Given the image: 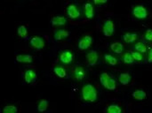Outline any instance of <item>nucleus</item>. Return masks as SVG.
<instances>
[{
    "instance_id": "f257e3e1",
    "label": "nucleus",
    "mask_w": 152,
    "mask_h": 113,
    "mask_svg": "<svg viewBox=\"0 0 152 113\" xmlns=\"http://www.w3.org/2000/svg\"><path fill=\"white\" fill-rule=\"evenodd\" d=\"M81 95L83 100L90 103H94L97 100V89L92 84H86L82 87Z\"/></svg>"
},
{
    "instance_id": "f03ea898",
    "label": "nucleus",
    "mask_w": 152,
    "mask_h": 113,
    "mask_svg": "<svg viewBox=\"0 0 152 113\" xmlns=\"http://www.w3.org/2000/svg\"><path fill=\"white\" fill-rule=\"evenodd\" d=\"M132 12H133V15L139 19H144L148 16L147 9L142 4H138V5L134 6Z\"/></svg>"
},
{
    "instance_id": "7ed1b4c3",
    "label": "nucleus",
    "mask_w": 152,
    "mask_h": 113,
    "mask_svg": "<svg viewBox=\"0 0 152 113\" xmlns=\"http://www.w3.org/2000/svg\"><path fill=\"white\" fill-rule=\"evenodd\" d=\"M114 31H115V25H114L113 21L111 19L105 20L103 23V27H102L103 35L106 37H110L114 34Z\"/></svg>"
},
{
    "instance_id": "20e7f679",
    "label": "nucleus",
    "mask_w": 152,
    "mask_h": 113,
    "mask_svg": "<svg viewBox=\"0 0 152 113\" xmlns=\"http://www.w3.org/2000/svg\"><path fill=\"white\" fill-rule=\"evenodd\" d=\"M29 45L37 50H40L45 47V41L42 37L40 36H33L29 39Z\"/></svg>"
},
{
    "instance_id": "39448f33",
    "label": "nucleus",
    "mask_w": 152,
    "mask_h": 113,
    "mask_svg": "<svg viewBox=\"0 0 152 113\" xmlns=\"http://www.w3.org/2000/svg\"><path fill=\"white\" fill-rule=\"evenodd\" d=\"M93 43V37L90 35H85L78 41V48L82 50H87Z\"/></svg>"
},
{
    "instance_id": "423d86ee",
    "label": "nucleus",
    "mask_w": 152,
    "mask_h": 113,
    "mask_svg": "<svg viewBox=\"0 0 152 113\" xmlns=\"http://www.w3.org/2000/svg\"><path fill=\"white\" fill-rule=\"evenodd\" d=\"M98 59H99V57H98V53L96 50H91L86 54V62L90 66L95 65L98 62Z\"/></svg>"
},
{
    "instance_id": "0eeeda50",
    "label": "nucleus",
    "mask_w": 152,
    "mask_h": 113,
    "mask_svg": "<svg viewBox=\"0 0 152 113\" xmlns=\"http://www.w3.org/2000/svg\"><path fill=\"white\" fill-rule=\"evenodd\" d=\"M67 14H68V17L69 18L75 19L79 18V16H80V11H79V9L77 8V5H75V4H69L67 7Z\"/></svg>"
},
{
    "instance_id": "6e6552de",
    "label": "nucleus",
    "mask_w": 152,
    "mask_h": 113,
    "mask_svg": "<svg viewBox=\"0 0 152 113\" xmlns=\"http://www.w3.org/2000/svg\"><path fill=\"white\" fill-rule=\"evenodd\" d=\"M60 61L64 65H69L73 61V54L69 50H64L60 55Z\"/></svg>"
},
{
    "instance_id": "1a4fd4ad",
    "label": "nucleus",
    "mask_w": 152,
    "mask_h": 113,
    "mask_svg": "<svg viewBox=\"0 0 152 113\" xmlns=\"http://www.w3.org/2000/svg\"><path fill=\"white\" fill-rule=\"evenodd\" d=\"M37 73H36L34 70H32V69L27 70V71L25 72V73H24V81H25V82L28 83V84L33 83V82L37 80Z\"/></svg>"
},
{
    "instance_id": "9d476101",
    "label": "nucleus",
    "mask_w": 152,
    "mask_h": 113,
    "mask_svg": "<svg viewBox=\"0 0 152 113\" xmlns=\"http://www.w3.org/2000/svg\"><path fill=\"white\" fill-rule=\"evenodd\" d=\"M86 75V70L82 66H76L75 69L73 70V77L77 81H82L85 79Z\"/></svg>"
},
{
    "instance_id": "9b49d317",
    "label": "nucleus",
    "mask_w": 152,
    "mask_h": 113,
    "mask_svg": "<svg viewBox=\"0 0 152 113\" xmlns=\"http://www.w3.org/2000/svg\"><path fill=\"white\" fill-rule=\"evenodd\" d=\"M67 24V19L64 16H54L51 19V25L53 27H61Z\"/></svg>"
},
{
    "instance_id": "f8f14e48",
    "label": "nucleus",
    "mask_w": 152,
    "mask_h": 113,
    "mask_svg": "<svg viewBox=\"0 0 152 113\" xmlns=\"http://www.w3.org/2000/svg\"><path fill=\"white\" fill-rule=\"evenodd\" d=\"M69 34L70 33L65 29H57L53 34V37H54L55 41H61V40L69 37Z\"/></svg>"
},
{
    "instance_id": "ddd939ff",
    "label": "nucleus",
    "mask_w": 152,
    "mask_h": 113,
    "mask_svg": "<svg viewBox=\"0 0 152 113\" xmlns=\"http://www.w3.org/2000/svg\"><path fill=\"white\" fill-rule=\"evenodd\" d=\"M15 60L19 63L30 64L33 62V57L29 54H19L16 56Z\"/></svg>"
},
{
    "instance_id": "4468645a",
    "label": "nucleus",
    "mask_w": 152,
    "mask_h": 113,
    "mask_svg": "<svg viewBox=\"0 0 152 113\" xmlns=\"http://www.w3.org/2000/svg\"><path fill=\"white\" fill-rule=\"evenodd\" d=\"M118 81H119V82L122 85L126 86V85H128L131 82L132 77H131V75H130L129 73H122L118 76Z\"/></svg>"
},
{
    "instance_id": "2eb2a0df",
    "label": "nucleus",
    "mask_w": 152,
    "mask_h": 113,
    "mask_svg": "<svg viewBox=\"0 0 152 113\" xmlns=\"http://www.w3.org/2000/svg\"><path fill=\"white\" fill-rule=\"evenodd\" d=\"M85 15L87 19H93L94 16V5L91 3H86L85 4Z\"/></svg>"
},
{
    "instance_id": "dca6fc26",
    "label": "nucleus",
    "mask_w": 152,
    "mask_h": 113,
    "mask_svg": "<svg viewBox=\"0 0 152 113\" xmlns=\"http://www.w3.org/2000/svg\"><path fill=\"white\" fill-rule=\"evenodd\" d=\"M137 34L136 33H126L123 35L122 38L123 40L126 42V43H132V42H134L136 40H137Z\"/></svg>"
},
{
    "instance_id": "f3484780",
    "label": "nucleus",
    "mask_w": 152,
    "mask_h": 113,
    "mask_svg": "<svg viewBox=\"0 0 152 113\" xmlns=\"http://www.w3.org/2000/svg\"><path fill=\"white\" fill-rule=\"evenodd\" d=\"M110 49L116 54H121L123 52V50H124V46H123V44L121 42H115L110 44Z\"/></svg>"
},
{
    "instance_id": "a211bd4d",
    "label": "nucleus",
    "mask_w": 152,
    "mask_h": 113,
    "mask_svg": "<svg viewBox=\"0 0 152 113\" xmlns=\"http://www.w3.org/2000/svg\"><path fill=\"white\" fill-rule=\"evenodd\" d=\"M133 97L136 100H139V101H142L144 100L146 97H147V94L144 90L142 89H138V90H135L133 92L132 94Z\"/></svg>"
},
{
    "instance_id": "6ab92c4d",
    "label": "nucleus",
    "mask_w": 152,
    "mask_h": 113,
    "mask_svg": "<svg viewBox=\"0 0 152 113\" xmlns=\"http://www.w3.org/2000/svg\"><path fill=\"white\" fill-rule=\"evenodd\" d=\"M53 73L59 77V78H61V79H64L67 77V72L66 70L62 67V66H55L53 68Z\"/></svg>"
},
{
    "instance_id": "aec40b11",
    "label": "nucleus",
    "mask_w": 152,
    "mask_h": 113,
    "mask_svg": "<svg viewBox=\"0 0 152 113\" xmlns=\"http://www.w3.org/2000/svg\"><path fill=\"white\" fill-rule=\"evenodd\" d=\"M104 59H105L106 63L109 64L110 65H117L118 64V60L115 57H113L110 54H105Z\"/></svg>"
},
{
    "instance_id": "412c9836",
    "label": "nucleus",
    "mask_w": 152,
    "mask_h": 113,
    "mask_svg": "<svg viewBox=\"0 0 152 113\" xmlns=\"http://www.w3.org/2000/svg\"><path fill=\"white\" fill-rule=\"evenodd\" d=\"M48 105H49L48 101L45 100V99H43V100H41V101L39 102V104H38V105H37V111H38L39 112H45V111L47 110Z\"/></svg>"
},
{
    "instance_id": "4be33fe9",
    "label": "nucleus",
    "mask_w": 152,
    "mask_h": 113,
    "mask_svg": "<svg viewBox=\"0 0 152 113\" xmlns=\"http://www.w3.org/2000/svg\"><path fill=\"white\" fill-rule=\"evenodd\" d=\"M123 61H124V63L126 64V65H132V64L134 63L135 60L134 59V58H133L131 52H126V53L124 54V56H123Z\"/></svg>"
},
{
    "instance_id": "5701e85b",
    "label": "nucleus",
    "mask_w": 152,
    "mask_h": 113,
    "mask_svg": "<svg viewBox=\"0 0 152 113\" xmlns=\"http://www.w3.org/2000/svg\"><path fill=\"white\" fill-rule=\"evenodd\" d=\"M134 49L136 50V51H139L141 53H145L147 51V47L146 45L143 43V42H138L134 44Z\"/></svg>"
},
{
    "instance_id": "b1692460",
    "label": "nucleus",
    "mask_w": 152,
    "mask_h": 113,
    "mask_svg": "<svg viewBox=\"0 0 152 113\" xmlns=\"http://www.w3.org/2000/svg\"><path fill=\"white\" fill-rule=\"evenodd\" d=\"M108 112L109 113H121L122 112V109L120 108L119 105L118 104H110L108 107Z\"/></svg>"
},
{
    "instance_id": "393cba45",
    "label": "nucleus",
    "mask_w": 152,
    "mask_h": 113,
    "mask_svg": "<svg viewBox=\"0 0 152 113\" xmlns=\"http://www.w3.org/2000/svg\"><path fill=\"white\" fill-rule=\"evenodd\" d=\"M17 34L20 37H26L27 35H28V30H27V27L24 26V25H21L18 27L17 29Z\"/></svg>"
},
{
    "instance_id": "a878e982",
    "label": "nucleus",
    "mask_w": 152,
    "mask_h": 113,
    "mask_svg": "<svg viewBox=\"0 0 152 113\" xmlns=\"http://www.w3.org/2000/svg\"><path fill=\"white\" fill-rule=\"evenodd\" d=\"M110 78V75H109L107 73H102L101 74V76H100V81H101L102 85L104 88L106 87V85H107V83H108Z\"/></svg>"
},
{
    "instance_id": "bb28decb",
    "label": "nucleus",
    "mask_w": 152,
    "mask_h": 113,
    "mask_svg": "<svg viewBox=\"0 0 152 113\" xmlns=\"http://www.w3.org/2000/svg\"><path fill=\"white\" fill-rule=\"evenodd\" d=\"M105 88L107 89H109V90H115L117 89V83H116L115 79L110 78V80H109V81H108V83H107Z\"/></svg>"
},
{
    "instance_id": "cd10ccee",
    "label": "nucleus",
    "mask_w": 152,
    "mask_h": 113,
    "mask_svg": "<svg viewBox=\"0 0 152 113\" xmlns=\"http://www.w3.org/2000/svg\"><path fill=\"white\" fill-rule=\"evenodd\" d=\"M4 113H16L18 112V108L14 105H6L3 109Z\"/></svg>"
},
{
    "instance_id": "c85d7f7f",
    "label": "nucleus",
    "mask_w": 152,
    "mask_h": 113,
    "mask_svg": "<svg viewBox=\"0 0 152 113\" xmlns=\"http://www.w3.org/2000/svg\"><path fill=\"white\" fill-rule=\"evenodd\" d=\"M131 54L134 58V59L137 62H142L143 60V56H142V53L139 52V51H131Z\"/></svg>"
},
{
    "instance_id": "c756f323",
    "label": "nucleus",
    "mask_w": 152,
    "mask_h": 113,
    "mask_svg": "<svg viewBox=\"0 0 152 113\" xmlns=\"http://www.w3.org/2000/svg\"><path fill=\"white\" fill-rule=\"evenodd\" d=\"M145 39L148 41V42H152V29L149 28L146 30V33H145Z\"/></svg>"
},
{
    "instance_id": "7c9ffc66",
    "label": "nucleus",
    "mask_w": 152,
    "mask_h": 113,
    "mask_svg": "<svg viewBox=\"0 0 152 113\" xmlns=\"http://www.w3.org/2000/svg\"><path fill=\"white\" fill-rule=\"evenodd\" d=\"M109 0H94V4H106Z\"/></svg>"
},
{
    "instance_id": "2f4dec72",
    "label": "nucleus",
    "mask_w": 152,
    "mask_h": 113,
    "mask_svg": "<svg viewBox=\"0 0 152 113\" xmlns=\"http://www.w3.org/2000/svg\"><path fill=\"white\" fill-rule=\"evenodd\" d=\"M148 63H150V64L152 63V48L150 50V52L148 55Z\"/></svg>"
}]
</instances>
